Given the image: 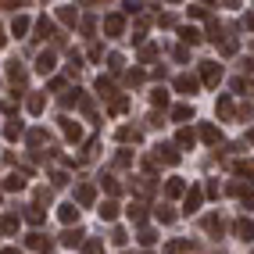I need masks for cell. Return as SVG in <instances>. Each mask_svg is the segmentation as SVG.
<instances>
[{
  "label": "cell",
  "mask_w": 254,
  "mask_h": 254,
  "mask_svg": "<svg viewBox=\"0 0 254 254\" xmlns=\"http://www.w3.org/2000/svg\"><path fill=\"white\" fill-rule=\"evenodd\" d=\"M158 165H179V150L172 143H158L154 154L147 158V168H158Z\"/></svg>",
  "instance_id": "obj_1"
},
{
  "label": "cell",
  "mask_w": 254,
  "mask_h": 254,
  "mask_svg": "<svg viewBox=\"0 0 254 254\" xmlns=\"http://www.w3.org/2000/svg\"><path fill=\"white\" fill-rule=\"evenodd\" d=\"M200 200H204V190H200V186H186V193H183V211L193 215V211L200 208Z\"/></svg>",
  "instance_id": "obj_2"
},
{
  "label": "cell",
  "mask_w": 254,
  "mask_h": 254,
  "mask_svg": "<svg viewBox=\"0 0 254 254\" xmlns=\"http://www.w3.org/2000/svg\"><path fill=\"white\" fill-rule=\"evenodd\" d=\"M200 79H204L208 86H218V79H222V64H218V61H200Z\"/></svg>",
  "instance_id": "obj_3"
},
{
  "label": "cell",
  "mask_w": 254,
  "mask_h": 254,
  "mask_svg": "<svg viewBox=\"0 0 254 254\" xmlns=\"http://www.w3.org/2000/svg\"><path fill=\"white\" fill-rule=\"evenodd\" d=\"M25 247H32L36 254H54V244H50V236H43V233H29Z\"/></svg>",
  "instance_id": "obj_4"
},
{
  "label": "cell",
  "mask_w": 254,
  "mask_h": 254,
  "mask_svg": "<svg viewBox=\"0 0 254 254\" xmlns=\"http://www.w3.org/2000/svg\"><path fill=\"white\" fill-rule=\"evenodd\" d=\"M176 90H179L183 97H193V93L200 90V82H197V75H190V72H183V75H176Z\"/></svg>",
  "instance_id": "obj_5"
},
{
  "label": "cell",
  "mask_w": 254,
  "mask_h": 254,
  "mask_svg": "<svg viewBox=\"0 0 254 254\" xmlns=\"http://www.w3.org/2000/svg\"><path fill=\"white\" fill-rule=\"evenodd\" d=\"M104 32L118 40V36L126 32V14H118V11H115V14H108V18H104Z\"/></svg>",
  "instance_id": "obj_6"
},
{
  "label": "cell",
  "mask_w": 254,
  "mask_h": 254,
  "mask_svg": "<svg viewBox=\"0 0 254 254\" xmlns=\"http://www.w3.org/2000/svg\"><path fill=\"white\" fill-rule=\"evenodd\" d=\"M93 200H97V190H93V183H79V186H75V204L90 208Z\"/></svg>",
  "instance_id": "obj_7"
},
{
  "label": "cell",
  "mask_w": 254,
  "mask_h": 254,
  "mask_svg": "<svg viewBox=\"0 0 254 254\" xmlns=\"http://www.w3.org/2000/svg\"><path fill=\"white\" fill-rule=\"evenodd\" d=\"M132 190H136L140 197H150V193L158 190V183H154V176L147 172V176H136V179H132Z\"/></svg>",
  "instance_id": "obj_8"
},
{
  "label": "cell",
  "mask_w": 254,
  "mask_h": 254,
  "mask_svg": "<svg viewBox=\"0 0 254 254\" xmlns=\"http://www.w3.org/2000/svg\"><path fill=\"white\" fill-rule=\"evenodd\" d=\"M54 68H58V54H54V50H43V54L36 58V72L47 75V72H54Z\"/></svg>",
  "instance_id": "obj_9"
},
{
  "label": "cell",
  "mask_w": 254,
  "mask_h": 254,
  "mask_svg": "<svg viewBox=\"0 0 254 254\" xmlns=\"http://www.w3.org/2000/svg\"><path fill=\"white\" fill-rule=\"evenodd\" d=\"M7 79L14 82V86H25V82H29V75H25V68L18 61H7Z\"/></svg>",
  "instance_id": "obj_10"
},
{
  "label": "cell",
  "mask_w": 254,
  "mask_h": 254,
  "mask_svg": "<svg viewBox=\"0 0 254 254\" xmlns=\"http://www.w3.org/2000/svg\"><path fill=\"white\" fill-rule=\"evenodd\" d=\"M200 140H204V143H211V147H218V143H222V132H218V126L204 122V126H200Z\"/></svg>",
  "instance_id": "obj_11"
},
{
  "label": "cell",
  "mask_w": 254,
  "mask_h": 254,
  "mask_svg": "<svg viewBox=\"0 0 254 254\" xmlns=\"http://www.w3.org/2000/svg\"><path fill=\"white\" fill-rule=\"evenodd\" d=\"M179 40H183V47H197L204 36H200V29H193V25H183V29H179Z\"/></svg>",
  "instance_id": "obj_12"
},
{
  "label": "cell",
  "mask_w": 254,
  "mask_h": 254,
  "mask_svg": "<svg viewBox=\"0 0 254 254\" xmlns=\"http://www.w3.org/2000/svg\"><path fill=\"white\" fill-rule=\"evenodd\" d=\"M25 176H29V168H22V172H11L4 179V190H25Z\"/></svg>",
  "instance_id": "obj_13"
},
{
  "label": "cell",
  "mask_w": 254,
  "mask_h": 254,
  "mask_svg": "<svg viewBox=\"0 0 254 254\" xmlns=\"http://www.w3.org/2000/svg\"><path fill=\"white\" fill-rule=\"evenodd\" d=\"M233 233H236V240H247V244H251V233H254V226H251V218H236V226H233Z\"/></svg>",
  "instance_id": "obj_14"
},
{
  "label": "cell",
  "mask_w": 254,
  "mask_h": 254,
  "mask_svg": "<svg viewBox=\"0 0 254 254\" xmlns=\"http://www.w3.org/2000/svg\"><path fill=\"white\" fill-rule=\"evenodd\" d=\"M82 240H86V233H82V229H64V233H61V244H64V247H79Z\"/></svg>",
  "instance_id": "obj_15"
},
{
  "label": "cell",
  "mask_w": 254,
  "mask_h": 254,
  "mask_svg": "<svg viewBox=\"0 0 254 254\" xmlns=\"http://www.w3.org/2000/svg\"><path fill=\"white\" fill-rule=\"evenodd\" d=\"M58 218H61L64 226H72V222H79V208L75 204H61L58 208Z\"/></svg>",
  "instance_id": "obj_16"
},
{
  "label": "cell",
  "mask_w": 254,
  "mask_h": 254,
  "mask_svg": "<svg viewBox=\"0 0 254 254\" xmlns=\"http://www.w3.org/2000/svg\"><path fill=\"white\" fill-rule=\"evenodd\" d=\"M126 215L132 218V222H140V226H143V222H147V204H143V200H136V204H129V208H126Z\"/></svg>",
  "instance_id": "obj_17"
},
{
  "label": "cell",
  "mask_w": 254,
  "mask_h": 254,
  "mask_svg": "<svg viewBox=\"0 0 254 254\" xmlns=\"http://www.w3.org/2000/svg\"><path fill=\"white\" fill-rule=\"evenodd\" d=\"M61 132H64V136H68L72 143L82 136V129H79V122H72V118H61Z\"/></svg>",
  "instance_id": "obj_18"
},
{
  "label": "cell",
  "mask_w": 254,
  "mask_h": 254,
  "mask_svg": "<svg viewBox=\"0 0 254 254\" xmlns=\"http://www.w3.org/2000/svg\"><path fill=\"white\" fill-rule=\"evenodd\" d=\"M176 143H179V147H186V150H193L197 132H193V129H179V132H176Z\"/></svg>",
  "instance_id": "obj_19"
},
{
  "label": "cell",
  "mask_w": 254,
  "mask_h": 254,
  "mask_svg": "<svg viewBox=\"0 0 254 254\" xmlns=\"http://www.w3.org/2000/svg\"><path fill=\"white\" fill-rule=\"evenodd\" d=\"M47 36H58L54 22H50V18H36V40H47Z\"/></svg>",
  "instance_id": "obj_20"
},
{
  "label": "cell",
  "mask_w": 254,
  "mask_h": 254,
  "mask_svg": "<svg viewBox=\"0 0 254 254\" xmlns=\"http://www.w3.org/2000/svg\"><path fill=\"white\" fill-rule=\"evenodd\" d=\"M204 229H208L211 236H222V233H226V222H222L218 215H208V218H204Z\"/></svg>",
  "instance_id": "obj_21"
},
{
  "label": "cell",
  "mask_w": 254,
  "mask_h": 254,
  "mask_svg": "<svg viewBox=\"0 0 254 254\" xmlns=\"http://www.w3.org/2000/svg\"><path fill=\"white\" fill-rule=\"evenodd\" d=\"M186 193V183L183 179H168L165 183V197H183Z\"/></svg>",
  "instance_id": "obj_22"
},
{
  "label": "cell",
  "mask_w": 254,
  "mask_h": 254,
  "mask_svg": "<svg viewBox=\"0 0 254 254\" xmlns=\"http://www.w3.org/2000/svg\"><path fill=\"white\" fill-rule=\"evenodd\" d=\"M100 218H104V222H115V218H118V204H115V200H104V204H100Z\"/></svg>",
  "instance_id": "obj_23"
},
{
  "label": "cell",
  "mask_w": 254,
  "mask_h": 254,
  "mask_svg": "<svg viewBox=\"0 0 254 254\" xmlns=\"http://www.w3.org/2000/svg\"><path fill=\"white\" fill-rule=\"evenodd\" d=\"M0 233H18V215H4V218H0Z\"/></svg>",
  "instance_id": "obj_24"
},
{
  "label": "cell",
  "mask_w": 254,
  "mask_h": 254,
  "mask_svg": "<svg viewBox=\"0 0 254 254\" xmlns=\"http://www.w3.org/2000/svg\"><path fill=\"white\" fill-rule=\"evenodd\" d=\"M118 140H122V143H129V140H132V143H140L143 136H140V129H129V126H122V129H118Z\"/></svg>",
  "instance_id": "obj_25"
},
{
  "label": "cell",
  "mask_w": 254,
  "mask_h": 254,
  "mask_svg": "<svg viewBox=\"0 0 254 254\" xmlns=\"http://www.w3.org/2000/svg\"><path fill=\"white\" fill-rule=\"evenodd\" d=\"M11 32H14V36H18V40L25 36V32H29V18H25V14H18V18L11 22Z\"/></svg>",
  "instance_id": "obj_26"
},
{
  "label": "cell",
  "mask_w": 254,
  "mask_h": 254,
  "mask_svg": "<svg viewBox=\"0 0 254 254\" xmlns=\"http://www.w3.org/2000/svg\"><path fill=\"white\" fill-rule=\"evenodd\" d=\"M100 186H104V190H108L111 197L122 193V186H118V179H115V176H100Z\"/></svg>",
  "instance_id": "obj_27"
},
{
  "label": "cell",
  "mask_w": 254,
  "mask_h": 254,
  "mask_svg": "<svg viewBox=\"0 0 254 254\" xmlns=\"http://www.w3.org/2000/svg\"><path fill=\"white\" fill-rule=\"evenodd\" d=\"M150 104H154V108H168V90H165V86H158L154 93H150Z\"/></svg>",
  "instance_id": "obj_28"
},
{
  "label": "cell",
  "mask_w": 254,
  "mask_h": 254,
  "mask_svg": "<svg viewBox=\"0 0 254 254\" xmlns=\"http://www.w3.org/2000/svg\"><path fill=\"white\" fill-rule=\"evenodd\" d=\"M172 118H176V122H186V118H193V108L190 104H176L172 108Z\"/></svg>",
  "instance_id": "obj_29"
},
{
  "label": "cell",
  "mask_w": 254,
  "mask_h": 254,
  "mask_svg": "<svg viewBox=\"0 0 254 254\" xmlns=\"http://www.w3.org/2000/svg\"><path fill=\"white\" fill-rule=\"evenodd\" d=\"M4 136H7V140H18V136H22V122H18V118H11V122L4 126Z\"/></svg>",
  "instance_id": "obj_30"
},
{
  "label": "cell",
  "mask_w": 254,
  "mask_h": 254,
  "mask_svg": "<svg viewBox=\"0 0 254 254\" xmlns=\"http://www.w3.org/2000/svg\"><path fill=\"white\" fill-rule=\"evenodd\" d=\"M58 18H61L64 25H75V18H79V14H75V7H68V4H64V7H58Z\"/></svg>",
  "instance_id": "obj_31"
},
{
  "label": "cell",
  "mask_w": 254,
  "mask_h": 254,
  "mask_svg": "<svg viewBox=\"0 0 254 254\" xmlns=\"http://www.w3.org/2000/svg\"><path fill=\"white\" fill-rule=\"evenodd\" d=\"M97 93H100V97H115V82L100 75V79H97Z\"/></svg>",
  "instance_id": "obj_32"
},
{
  "label": "cell",
  "mask_w": 254,
  "mask_h": 254,
  "mask_svg": "<svg viewBox=\"0 0 254 254\" xmlns=\"http://www.w3.org/2000/svg\"><path fill=\"white\" fill-rule=\"evenodd\" d=\"M136 240H140L143 247H154V240H158V233H154V229H147V226H143V229L136 233Z\"/></svg>",
  "instance_id": "obj_33"
},
{
  "label": "cell",
  "mask_w": 254,
  "mask_h": 254,
  "mask_svg": "<svg viewBox=\"0 0 254 254\" xmlns=\"http://www.w3.org/2000/svg\"><path fill=\"white\" fill-rule=\"evenodd\" d=\"M218 115H222L226 122H229V118L236 115V111H233V100H229V97H218Z\"/></svg>",
  "instance_id": "obj_34"
},
{
  "label": "cell",
  "mask_w": 254,
  "mask_h": 254,
  "mask_svg": "<svg viewBox=\"0 0 254 254\" xmlns=\"http://www.w3.org/2000/svg\"><path fill=\"white\" fill-rule=\"evenodd\" d=\"M154 218H158L161 226H172V222H176V211H172V208H158V211H154Z\"/></svg>",
  "instance_id": "obj_35"
},
{
  "label": "cell",
  "mask_w": 254,
  "mask_h": 254,
  "mask_svg": "<svg viewBox=\"0 0 254 254\" xmlns=\"http://www.w3.org/2000/svg\"><path fill=\"white\" fill-rule=\"evenodd\" d=\"M25 108H29L32 115H40V111H43V93H32V97L25 100Z\"/></svg>",
  "instance_id": "obj_36"
},
{
  "label": "cell",
  "mask_w": 254,
  "mask_h": 254,
  "mask_svg": "<svg viewBox=\"0 0 254 254\" xmlns=\"http://www.w3.org/2000/svg\"><path fill=\"white\" fill-rule=\"evenodd\" d=\"M29 143H32V147L47 143V129H40V126H36V129H29Z\"/></svg>",
  "instance_id": "obj_37"
},
{
  "label": "cell",
  "mask_w": 254,
  "mask_h": 254,
  "mask_svg": "<svg viewBox=\"0 0 254 254\" xmlns=\"http://www.w3.org/2000/svg\"><path fill=\"white\" fill-rule=\"evenodd\" d=\"M25 218H29V222H32V226H40V222H43V218H47V211H43V208H36V204H32V208L25 211Z\"/></svg>",
  "instance_id": "obj_38"
},
{
  "label": "cell",
  "mask_w": 254,
  "mask_h": 254,
  "mask_svg": "<svg viewBox=\"0 0 254 254\" xmlns=\"http://www.w3.org/2000/svg\"><path fill=\"white\" fill-rule=\"evenodd\" d=\"M129 108V97H111V115H122Z\"/></svg>",
  "instance_id": "obj_39"
},
{
  "label": "cell",
  "mask_w": 254,
  "mask_h": 254,
  "mask_svg": "<svg viewBox=\"0 0 254 254\" xmlns=\"http://www.w3.org/2000/svg\"><path fill=\"white\" fill-rule=\"evenodd\" d=\"M154 58H158V43H147L140 50V61H154Z\"/></svg>",
  "instance_id": "obj_40"
},
{
  "label": "cell",
  "mask_w": 254,
  "mask_h": 254,
  "mask_svg": "<svg viewBox=\"0 0 254 254\" xmlns=\"http://www.w3.org/2000/svg\"><path fill=\"white\" fill-rule=\"evenodd\" d=\"M126 240H129L126 229H111V244H115V247H126Z\"/></svg>",
  "instance_id": "obj_41"
},
{
  "label": "cell",
  "mask_w": 254,
  "mask_h": 254,
  "mask_svg": "<svg viewBox=\"0 0 254 254\" xmlns=\"http://www.w3.org/2000/svg\"><path fill=\"white\" fill-rule=\"evenodd\" d=\"M186 251H190L186 240H172V244H168V254H186Z\"/></svg>",
  "instance_id": "obj_42"
},
{
  "label": "cell",
  "mask_w": 254,
  "mask_h": 254,
  "mask_svg": "<svg viewBox=\"0 0 254 254\" xmlns=\"http://www.w3.org/2000/svg\"><path fill=\"white\" fill-rule=\"evenodd\" d=\"M122 64H126L122 54H108V68H111V72H122Z\"/></svg>",
  "instance_id": "obj_43"
},
{
  "label": "cell",
  "mask_w": 254,
  "mask_h": 254,
  "mask_svg": "<svg viewBox=\"0 0 254 254\" xmlns=\"http://www.w3.org/2000/svg\"><path fill=\"white\" fill-rule=\"evenodd\" d=\"M126 82H129V86H140V82H143V72H140V68L126 72Z\"/></svg>",
  "instance_id": "obj_44"
},
{
  "label": "cell",
  "mask_w": 254,
  "mask_h": 254,
  "mask_svg": "<svg viewBox=\"0 0 254 254\" xmlns=\"http://www.w3.org/2000/svg\"><path fill=\"white\" fill-rule=\"evenodd\" d=\"M190 18H208V7L204 4H190Z\"/></svg>",
  "instance_id": "obj_45"
},
{
  "label": "cell",
  "mask_w": 254,
  "mask_h": 254,
  "mask_svg": "<svg viewBox=\"0 0 254 254\" xmlns=\"http://www.w3.org/2000/svg\"><path fill=\"white\" fill-rule=\"evenodd\" d=\"M233 172H236V176H251V161H236Z\"/></svg>",
  "instance_id": "obj_46"
},
{
  "label": "cell",
  "mask_w": 254,
  "mask_h": 254,
  "mask_svg": "<svg viewBox=\"0 0 254 254\" xmlns=\"http://www.w3.org/2000/svg\"><path fill=\"white\" fill-rule=\"evenodd\" d=\"M100 58H104V47L93 43V47H90V61H100Z\"/></svg>",
  "instance_id": "obj_47"
},
{
  "label": "cell",
  "mask_w": 254,
  "mask_h": 254,
  "mask_svg": "<svg viewBox=\"0 0 254 254\" xmlns=\"http://www.w3.org/2000/svg\"><path fill=\"white\" fill-rule=\"evenodd\" d=\"M172 54H176V61H190V50H186V47H176Z\"/></svg>",
  "instance_id": "obj_48"
},
{
  "label": "cell",
  "mask_w": 254,
  "mask_h": 254,
  "mask_svg": "<svg viewBox=\"0 0 254 254\" xmlns=\"http://www.w3.org/2000/svg\"><path fill=\"white\" fill-rule=\"evenodd\" d=\"M158 22H161L165 29H172V25H176V14H161V18H158Z\"/></svg>",
  "instance_id": "obj_49"
},
{
  "label": "cell",
  "mask_w": 254,
  "mask_h": 254,
  "mask_svg": "<svg viewBox=\"0 0 254 254\" xmlns=\"http://www.w3.org/2000/svg\"><path fill=\"white\" fill-rule=\"evenodd\" d=\"M115 161H118V165H129V161H132V154H129V150H118V158H115Z\"/></svg>",
  "instance_id": "obj_50"
},
{
  "label": "cell",
  "mask_w": 254,
  "mask_h": 254,
  "mask_svg": "<svg viewBox=\"0 0 254 254\" xmlns=\"http://www.w3.org/2000/svg\"><path fill=\"white\" fill-rule=\"evenodd\" d=\"M50 179H54V186H64V183H68V176H64V172H54Z\"/></svg>",
  "instance_id": "obj_51"
},
{
  "label": "cell",
  "mask_w": 254,
  "mask_h": 254,
  "mask_svg": "<svg viewBox=\"0 0 254 254\" xmlns=\"http://www.w3.org/2000/svg\"><path fill=\"white\" fill-rule=\"evenodd\" d=\"M7 43V32H4V25H0V47H4Z\"/></svg>",
  "instance_id": "obj_52"
},
{
  "label": "cell",
  "mask_w": 254,
  "mask_h": 254,
  "mask_svg": "<svg viewBox=\"0 0 254 254\" xmlns=\"http://www.w3.org/2000/svg\"><path fill=\"white\" fill-rule=\"evenodd\" d=\"M0 254H18V247H4V251H0Z\"/></svg>",
  "instance_id": "obj_53"
}]
</instances>
